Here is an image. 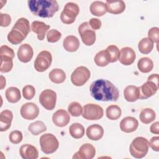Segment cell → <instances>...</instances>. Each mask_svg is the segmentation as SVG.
Listing matches in <instances>:
<instances>
[{"label":"cell","mask_w":159,"mask_h":159,"mask_svg":"<svg viewBox=\"0 0 159 159\" xmlns=\"http://www.w3.org/2000/svg\"><path fill=\"white\" fill-rule=\"evenodd\" d=\"M34 51L32 47L28 43H24L20 45L17 50V57L21 62L27 63L33 57Z\"/></svg>","instance_id":"obj_17"},{"label":"cell","mask_w":159,"mask_h":159,"mask_svg":"<svg viewBox=\"0 0 159 159\" xmlns=\"http://www.w3.org/2000/svg\"><path fill=\"white\" fill-rule=\"evenodd\" d=\"M148 141L144 137H137L131 142L129 150L131 155L136 158L144 157L148 151Z\"/></svg>","instance_id":"obj_4"},{"label":"cell","mask_w":159,"mask_h":159,"mask_svg":"<svg viewBox=\"0 0 159 159\" xmlns=\"http://www.w3.org/2000/svg\"><path fill=\"white\" fill-rule=\"evenodd\" d=\"M105 51L109 63H114L118 60L119 50L117 46L114 45H109Z\"/></svg>","instance_id":"obj_35"},{"label":"cell","mask_w":159,"mask_h":159,"mask_svg":"<svg viewBox=\"0 0 159 159\" xmlns=\"http://www.w3.org/2000/svg\"><path fill=\"white\" fill-rule=\"evenodd\" d=\"M48 76L51 81L56 84L62 83L66 80V73L63 70L59 68L53 69L49 73Z\"/></svg>","instance_id":"obj_27"},{"label":"cell","mask_w":159,"mask_h":159,"mask_svg":"<svg viewBox=\"0 0 159 159\" xmlns=\"http://www.w3.org/2000/svg\"><path fill=\"white\" fill-rule=\"evenodd\" d=\"M70 120V114L64 109L57 110L52 116V121L53 124L60 127L66 125Z\"/></svg>","instance_id":"obj_16"},{"label":"cell","mask_w":159,"mask_h":159,"mask_svg":"<svg viewBox=\"0 0 159 159\" xmlns=\"http://www.w3.org/2000/svg\"><path fill=\"white\" fill-rule=\"evenodd\" d=\"M30 12L43 18H49L58 11L59 6L55 0H30L27 1Z\"/></svg>","instance_id":"obj_2"},{"label":"cell","mask_w":159,"mask_h":159,"mask_svg":"<svg viewBox=\"0 0 159 159\" xmlns=\"http://www.w3.org/2000/svg\"><path fill=\"white\" fill-rule=\"evenodd\" d=\"M79 12L80 8L77 4L71 2H68L61 12L60 19L65 24H71L75 22Z\"/></svg>","instance_id":"obj_6"},{"label":"cell","mask_w":159,"mask_h":159,"mask_svg":"<svg viewBox=\"0 0 159 159\" xmlns=\"http://www.w3.org/2000/svg\"><path fill=\"white\" fill-rule=\"evenodd\" d=\"M6 86V79L2 76L1 75V89H2Z\"/></svg>","instance_id":"obj_48"},{"label":"cell","mask_w":159,"mask_h":159,"mask_svg":"<svg viewBox=\"0 0 159 159\" xmlns=\"http://www.w3.org/2000/svg\"><path fill=\"white\" fill-rule=\"evenodd\" d=\"M122 114L121 109L117 105H111L108 106L106 110L107 117L110 120L118 119Z\"/></svg>","instance_id":"obj_34"},{"label":"cell","mask_w":159,"mask_h":159,"mask_svg":"<svg viewBox=\"0 0 159 159\" xmlns=\"http://www.w3.org/2000/svg\"><path fill=\"white\" fill-rule=\"evenodd\" d=\"M39 142L42 151L47 155L56 152L59 147L58 139L52 134H43L40 137Z\"/></svg>","instance_id":"obj_5"},{"label":"cell","mask_w":159,"mask_h":159,"mask_svg":"<svg viewBox=\"0 0 159 159\" xmlns=\"http://www.w3.org/2000/svg\"><path fill=\"white\" fill-rule=\"evenodd\" d=\"M139 50L143 54H148L152 52L153 48V42L148 37L142 39L138 45Z\"/></svg>","instance_id":"obj_32"},{"label":"cell","mask_w":159,"mask_h":159,"mask_svg":"<svg viewBox=\"0 0 159 159\" xmlns=\"http://www.w3.org/2000/svg\"><path fill=\"white\" fill-rule=\"evenodd\" d=\"M0 57H1L0 71L1 73H7L10 71L13 67L12 58L8 56H0Z\"/></svg>","instance_id":"obj_36"},{"label":"cell","mask_w":159,"mask_h":159,"mask_svg":"<svg viewBox=\"0 0 159 159\" xmlns=\"http://www.w3.org/2000/svg\"><path fill=\"white\" fill-rule=\"evenodd\" d=\"M30 30L29 20L26 18L21 17L16 21L9 32L7 40L13 45L19 44L26 38Z\"/></svg>","instance_id":"obj_3"},{"label":"cell","mask_w":159,"mask_h":159,"mask_svg":"<svg viewBox=\"0 0 159 159\" xmlns=\"http://www.w3.org/2000/svg\"><path fill=\"white\" fill-rule=\"evenodd\" d=\"M91 13L96 16H102L107 12L106 4L102 1H96L91 3L89 7Z\"/></svg>","instance_id":"obj_26"},{"label":"cell","mask_w":159,"mask_h":159,"mask_svg":"<svg viewBox=\"0 0 159 159\" xmlns=\"http://www.w3.org/2000/svg\"><path fill=\"white\" fill-rule=\"evenodd\" d=\"M94 60L97 66L101 67L107 65L109 63L105 50H101L96 53L94 57Z\"/></svg>","instance_id":"obj_37"},{"label":"cell","mask_w":159,"mask_h":159,"mask_svg":"<svg viewBox=\"0 0 159 159\" xmlns=\"http://www.w3.org/2000/svg\"><path fill=\"white\" fill-rule=\"evenodd\" d=\"M80 43L78 39L74 35H68L65 38L63 42V46L65 50L70 52H76L79 47Z\"/></svg>","instance_id":"obj_24"},{"label":"cell","mask_w":159,"mask_h":159,"mask_svg":"<svg viewBox=\"0 0 159 159\" xmlns=\"http://www.w3.org/2000/svg\"><path fill=\"white\" fill-rule=\"evenodd\" d=\"M104 111L101 106L96 104H87L83 107L82 116L87 120H98L102 117Z\"/></svg>","instance_id":"obj_7"},{"label":"cell","mask_w":159,"mask_h":159,"mask_svg":"<svg viewBox=\"0 0 159 159\" xmlns=\"http://www.w3.org/2000/svg\"><path fill=\"white\" fill-rule=\"evenodd\" d=\"M69 132L72 137L81 139L84 135V128L80 123H73L69 128Z\"/></svg>","instance_id":"obj_33"},{"label":"cell","mask_w":159,"mask_h":159,"mask_svg":"<svg viewBox=\"0 0 159 159\" xmlns=\"http://www.w3.org/2000/svg\"><path fill=\"white\" fill-rule=\"evenodd\" d=\"M22 133L19 130H13L9 135L10 142L14 144L19 143L22 140Z\"/></svg>","instance_id":"obj_41"},{"label":"cell","mask_w":159,"mask_h":159,"mask_svg":"<svg viewBox=\"0 0 159 159\" xmlns=\"http://www.w3.org/2000/svg\"><path fill=\"white\" fill-rule=\"evenodd\" d=\"M5 95L7 100L11 103H16L21 98L20 91L16 87L8 88L5 92Z\"/></svg>","instance_id":"obj_28"},{"label":"cell","mask_w":159,"mask_h":159,"mask_svg":"<svg viewBox=\"0 0 159 159\" xmlns=\"http://www.w3.org/2000/svg\"><path fill=\"white\" fill-rule=\"evenodd\" d=\"M57 94L50 89L43 90L39 96L40 104L47 110H53L56 104Z\"/></svg>","instance_id":"obj_11"},{"label":"cell","mask_w":159,"mask_h":159,"mask_svg":"<svg viewBox=\"0 0 159 159\" xmlns=\"http://www.w3.org/2000/svg\"><path fill=\"white\" fill-rule=\"evenodd\" d=\"M90 76V71L86 67L78 66L71 73V81L75 86H81L88 81Z\"/></svg>","instance_id":"obj_8"},{"label":"cell","mask_w":159,"mask_h":159,"mask_svg":"<svg viewBox=\"0 0 159 159\" xmlns=\"http://www.w3.org/2000/svg\"><path fill=\"white\" fill-rule=\"evenodd\" d=\"M149 146L152 148V149L155 152L159 151V137H153L150 142H148Z\"/></svg>","instance_id":"obj_45"},{"label":"cell","mask_w":159,"mask_h":159,"mask_svg":"<svg viewBox=\"0 0 159 159\" xmlns=\"http://www.w3.org/2000/svg\"><path fill=\"white\" fill-rule=\"evenodd\" d=\"M50 29V25H47L43 22L35 20L31 24V30L37 34V38L39 40H43L47 30Z\"/></svg>","instance_id":"obj_21"},{"label":"cell","mask_w":159,"mask_h":159,"mask_svg":"<svg viewBox=\"0 0 159 159\" xmlns=\"http://www.w3.org/2000/svg\"><path fill=\"white\" fill-rule=\"evenodd\" d=\"M106 7L107 12L113 14H119L123 12L125 9V2L122 1H106Z\"/></svg>","instance_id":"obj_19"},{"label":"cell","mask_w":159,"mask_h":159,"mask_svg":"<svg viewBox=\"0 0 159 159\" xmlns=\"http://www.w3.org/2000/svg\"><path fill=\"white\" fill-rule=\"evenodd\" d=\"M139 117L140 121L142 123L148 124L155 120L156 117V114L153 109L150 108H145L142 109Z\"/></svg>","instance_id":"obj_29"},{"label":"cell","mask_w":159,"mask_h":159,"mask_svg":"<svg viewBox=\"0 0 159 159\" xmlns=\"http://www.w3.org/2000/svg\"><path fill=\"white\" fill-rule=\"evenodd\" d=\"M1 17V27H7L11 22V17L7 14H0Z\"/></svg>","instance_id":"obj_44"},{"label":"cell","mask_w":159,"mask_h":159,"mask_svg":"<svg viewBox=\"0 0 159 159\" xmlns=\"http://www.w3.org/2000/svg\"><path fill=\"white\" fill-rule=\"evenodd\" d=\"M61 37V34L56 29L50 30L47 34V41L50 43L58 42Z\"/></svg>","instance_id":"obj_39"},{"label":"cell","mask_w":159,"mask_h":159,"mask_svg":"<svg viewBox=\"0 0 159 159\" xmlns=\"http://www.w3.org/2000/svg\"><path fill=\"white\" fill-rule=\"evenodd\" d=\"M104 135V129L99 124L89 125L86 129V135L88 139L92 140H99Z\"/></svg>","instance_id":"obj_22"},{"label":"cell","mask_w":159,"mask_h":159,"mask_svg":"<svg viewBox=\"0 0 159 159\" xmlns=\"http://www.w3.org/2000/svg\"><path fill=\"white\" fill-rule=\"evenodd\" d=\"M139 126V122L134 117H125L120 122V129L125 133H130L135 131Z\"/></svg>","instance_id":"obj_18"},{"label":"cell","mask_w":159,"mask_h":159,"mask_svg":"<svg viewBox=\"0 0 159 159\" xmlns=\"http://www.w3.org/2000/svg\"><path fill=\"white\" fill-rule=\"evenodd\" d=\"M21 116L27 120H34L39 114V107L33 102L23 104L20 110Z\"/></svg>","instance_id":"obj_13"},{"label":"cell","mask_w":159,"mask_h":159,"mask_svg":"<svg viewBox=\"0 0 159 159\" xmlns=\"http://www.w3.org/2000/svg\"><path fill=\"white\" fill-rule=\"evenodd\" d=\"M139 89L140 93L139 99H145L152 96L157 93L158 89V84L152 81L147 80L141 86L139 87Z\"/></svg>","instance_id":"obj_12"},{"label":"cell","mask_w":159,"mask_h":159,"mask_svg":"<svg viewBox=\"0 0 159 159\" xmlns=\"http://www.w3.org/2000/svg\"><path fill=\"white\" fill-rule=\"evenodd\" d=\"M92 97L101 101H116L119 96V91L111 81L99 79L93 81L89 87Z\"/></svg>","instance_id":"obj_1"},{"label":"cell","mask_w":159,"mask_h":159,"mask_svg":"<svg viewBox=\"0 0 159 159\" xmlns=\"http://www.w3.org/2000/svg\"><path fill=\"white\" fill-rule=\"evenodd\" d=\"M150 130L152 133L154 134H159V122L157 121L152 124L150 127Z\"/></svg>","instance_id":"obj_47"},{"label":"cell","mask_w":159,"mask_h":159,"mask_svg":"<svg viewBox=\"0 0 159 159\" xmlns=\"http://www.w3.org/2000/svg\"><path fill=\"white\" fill-rule=\"evenodd\" d=\"M0 56H8L13 59L15 57V53L12 48L4 45L0 47Z\"/></svg>","instance_id":"obj_43"},{"label":"cell","mask_w":159,"mask_h":159,"mask_svg":"<svg viewBox=\"0 0 159 159\" xmlns=\"http://www.w3.org/2000/svg\"><path fill=\"white\" fill-rule=\"evenodd\" d=\"M148 38L150 39L153 42L158 43L159 41V29L158 27H154L150 29L148 31Z\"/></svg>","instance_id":"obj_42"},{"label":"cell","mask_w":159,"mask_h":159,"mask_svg":"<svg viewBox=\"0 0 159 159\" xmlns=\"http://www.w3.org/2000/svg\"><path fill=\"white\" fill-rule=\"evenodd\" d=\"M35 94V89L31 85H26L23 88L22 94L23 97L27 100L32 99Z\"/></svg>","instance_id":"obj_40"},{"label":"cell","mask_w":159,"mask_h":159,"mask_svg":"<svg viewBox=\"0 0 159 159\" xmlns=\"http://www.w3.org/2000/svg\"><path fill=\"white\" fill-rule=\"evenodd\" d=\"M78 32L80 35L81 40L87 46L93 45L96 41V32L90 27L88 22L82 23L78 27Z\"/></svg>","instance_id":"obj_9"},{"label":"cell","mask_w":159,"mask_h":159,"mask_svg":"<svg viewBox=\"0 0 159 159\" xmlns=\"http://www.w3.org/2000/svg\"><path fill=\"white\" fill-rule=\"evenodd\" d=\"M12 112L8 109L2 111L0 114V131L3 132L8 130L11 127L12 120Z\"/></svg>","instance_id":"obj_23"},{"label":"cell","mask_w":159,"mask_h":159,"mask_svg":"<svg viewBox=\"0 0 159 159\" xmlns=\"http://www.w3.org/2000/svg\"><path fill=\"white\" fill-rule=\"evenodd\" d=\"M69 113L73 117H78L82 114L83 108L81 104L77 102H72L68 106Z\"/></svg>","instance_id":"obj_38"},{"label":"cell","mask_w":159,"mask_h":159,"mask_svg":"<svg viewBox=\"0 0 159 159\" xmlns=\"http://www.w3.org/2000/svg\"><path fill=\"white\" fill-rule=\"evenodd\" d=\"M136 58L135 51L130 47H125L120 49L119 51V55L118 60L124 65H132Z\"/></svg>","instance_id":"obj_14"},{"label":"cell","mask_w":159,"mask_h":159,"mask_svg":"<svg viewBox=\"0 0 159 159\" xmlns=\"http://www.w3.org/2000/svg\"><path fill=\"white\" fill-rule=\"evenodd\" d=\"M89 24L90 27L93 29V30H98L101 28L102 23L101 21L97 19V18H92L89 20Z\"/></svg>","instance_id":"obj_46"},{"label":"cell","mask_w":159,"mask_h":159,"mask_svg":"<svg viewBox=\"0 0 159 159\" xmlns=\"http://www.w3.org/2000/svg\"><path fill=\"white\" fill-rule=\"evenodd\" d=\"M19 153L24 159H36L39 157V152L37 148L30 144L22 145L20 147Z\"/></svg>","instance_id":"obj_20"},{"label":"cell","mask_w":159,"mask_h":159,"mask_svg":"<svg viewBox=\"0 0 159 159\" xmlns=\"http://www.w3.org/2000/svg\"><path fill=\"white\" fill-rule=\"evenodd\" d=\"M52 61L51 53L47 50H43L37 56L34 61V68L39 72H43L50 66Z\"/></svg>","instance_id":"obj_10"},{"label":"cell","mask_w":159,"mask_h":159,"mask_svg":"<svg viewBox=\"0 0 159 159\" xmlns=\"http://www.w3.org/2000/svg\"><path fill=\"white\" fill-rule=\"evenodd\" d=\"M137 67L140 71L147 73L152 70L153 68V63L150 58L148 57H143L138 61Z\"/></svg>","instance_id":"obj_30"},{"label":"cell","mask_w":159,"mask_h":159,"mask_svg":"<svg viewBox=\"0 0 159 159\" xmlns=\"http://www.w3.org/2000/svg\"><path fill=\"white\" fill-rule=\"evenodd\" d=\"M96 154L94 147L90 143H84L82 145L78 152L73 156V159H91Z\"/></svg>","instance_id":"obj_15"},{"label":"cell","mask_w":159,"mask_h":159,"mask_svg":"<svg viewBox=\"0 0 159 159\" xmlns=\"http://www.w3.org/2000/svg\"><path fill=\"white\" fill-rule=\"evenodd\" d=\"M124 96L128 102L136 101L140 97L139 87L134 85L127 86L124 90Z\"/></svg>","instance_id":"obj_25"},{"label":"cell","mask_w":159,"mask_h":159,"mask_svg":"<svg viewBox=\"0 0 159 159\" xmlns=\"http://www.w3.org/2000/svg\"><path fill=\"white\" fill-rule=\"evenodd\" d=\"M29 131L34 135L39 134L47 130V127L45 124L40 120H37L29 124L28 127Z\"/></svg>","instance_id":"obj_31"}]
</instances>
